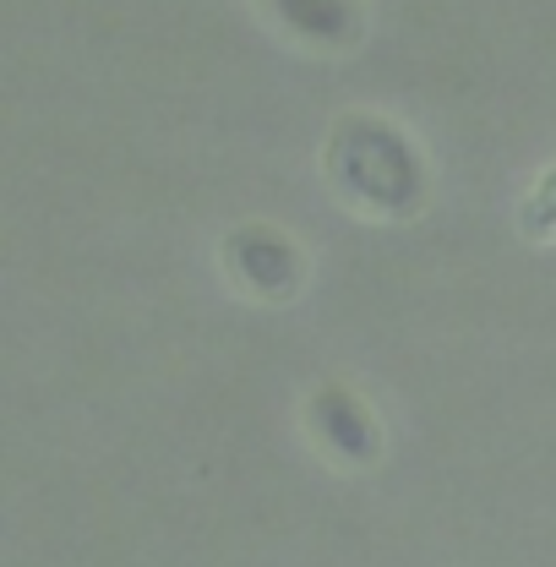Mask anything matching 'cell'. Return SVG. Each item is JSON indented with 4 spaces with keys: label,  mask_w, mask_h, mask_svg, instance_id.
Here are the masks:
<instances>
[{
    "label": "cell",
    "mask_w": 556,
    "mask_h": 567,
    "mask_svg": "<svg viewBox=\"0 0 556 567\" xmlns=\"http://www.w3.org/2000/svg\"><path fill=\"white\" fill-rule=\"evenodd\" d=\"M322 181L365 224H410L431 203V164L420 142L377 110H349L328 126Z\"/></svg>",
    "instance_id": "1"
},
{
    "label": "cell",
    "mask_w": 556,
    "mask_h": 567,
    "mask_svg": "<svg viewBox=\"0 0 556 567\" xmlns=\"http://www.w3.org/2000/svg\"><path fill=\"white\" fill-rule=\"evenodd\" d=\"M218 268L240 295L262 300V306H289L306 279H311V257L306 246L274 224V218H240L218 235Z\"/></svg>",
    "instance_id": "2"
},
{
    "label": "cell",
    "mask_w": 556,
    "mask_h": 567,
    "mask_svg": "<svg viewBox=\"0 0 556 567\" xmlns=\"http://www.w3.org/2000/svg\"><path fill=\"white\" fill-rule=\"evenodd\" d=\"M300 421H306V436L317 442V453H322L328 464H339V470H371V464L388 453V436H382L377 410H371L349 382H333V377L317 382V388L306 393Z\"/></svg>",
    "instance_id": "3"
},
{
    "label": "cell",
    "mask_w": 556,
    "mask_h": 567,
    "mask_svg": "<svg viewBox=\"0 0 556 567\" xmlns=\"http://www.w3.org/2000/svg\"><path fill=\"white\" fill-rule=\"evenodd\" d=\"M278 33L311 55H344L365 39V6L360 0H257Z\"/></svg>",
    "instance_id": "4"
},
{
    "label": "cell",
    "mask_w": 556,
    "mask_h": 567,
    "mask_svg": "<svg viewBox=\"0 0 556 567\" xmlns=\"http://www.w3.org/2000/svg\"><path fill=\"white\" fill-rule=\"evenodd\" d=\"M518 224H524V235H529V240L556 246V164H546V169L535 175V186L524 192V203H518Z\"/></svg>",
    "instance_id": "5"
}]
</instances>
